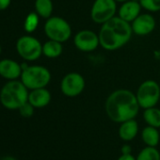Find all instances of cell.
<instances>
[{
  "label": "cell",
  "instance_id": "6da1fadb",
  "mask_svg": "<svg viewBox=\"0 0 160 160\" xmlns=\"http://www.w3.org/2000/svg\"><path fill=\"white\" fill-rule=\"evenodd\" d=\"M139 108L136 93L126 89H119L111 92L105 104L108 117L117 123L135 119Z\"/></svg>",
  "mask_w": 160,
  "mask_h": 160
},
{
  "label": "cell",
  "instance_id": "7a4b0ae2",
  "mask_svg": "<svg viewBox=\"0 0 160 160\" xmlns=\"http://www.w3.org/2000/svg\"><path fill=\"white\" fill-rule=\"evenodd\" d=\"M98 35L102 48L108 51H115L130 41L133 31L130 23L115 16L102 25Z\"/></svg>",
  "mask_w": 160,
  "mask_h": 160
},
{
  "label": "cell",
  "instance_id": "3957f363",
  "mask_svg": "<svg viewBox=\"0 0 160 160\" xmlns=\"http://www.w3.org/2000/svg\"><path fill=\"white\" fill-rule=\"evenodd\" d=\"M28 90L22 81L11 80L1 90L0 102L8 109H19L28 101Z\"/></svg>",
  "mask_w": 160,
  "mask_h": 160
},
{
  "label": "cell",
  "instance_id": "277c9868",
  "mask_svg": "<svg viewBox=\"0 0 160 160\" xmlns=\"http://www.w3.org/2000/svg\"><path fill=\"white\" fill-rule=\"evenodd\" d=\"M51 80L49 70L43 66L33 65L25 68L21 74V81L28 90L45 88Z\"/></svg>",
  "mask_w": 160,
  "mask_h": 160
},
{
  "label": "cell",
  "instance_id": "5b68a950",
  "mask_svg": "<svg viewBox=\"0 0 160 160\" xmlns=\"http://www.w3.org/2000/svg\"><path fill=\"white\" fill-rule=\"evenodd\" d=\"M136 96L141 108L155 107L160 100V86L154 80H145L138 86Z\"/></svg>",
  "mask_w": 160,
  "mask_h": 160
},
{
  "label": "cell",
  "instance_id": "8992f818",
  "mask_svg": "<svg viewBox=\"0 0 160 160\" xmlns=\"http://www.w3.org/2000/svg\"><path fill=\"white\" fill-rule=\"evenodd\" d=\"M44 32L49 40L62 43L71 38L72 28L65 19L58 16H51L44 25Z\"/></svg>",
  "mask_w": 160,
  "mask_h": 160
},
{
  "label": "cell",
  "instance_id": "52a82bcc",
  "mask_svg": "<svg viewBox=\"0 0 160 160\" xmlns=\"http://www.w3.org/2000/svg\"><path fill=\"white\" fill-rule=\"evenodd\" d=\"M117 2L115 0H94L91 10L92 20L98 25H103L115 17Z\"/></svg>",
  "mask_w": 160,
  "mask_h": 160
},
{
  "label": "cell",
  "instance_id": "ba28073f",
  "mask_svg": "<svg viewBox=\"0 0 160 160\" xmlns=\"http://www.w3.org/2000/svg\"><path fill=\"white\" fill-rule=\"evenodd\" d=\"M16 50L25 60H36L42 54V43L32 36H23L16 42Z\"/></svg>",
  "mask_w": 160,
  "mask_h": 160
},
{
  "label": "cell",
  "instance_id": "9c48e42d",
  "mask_svg": "<svg viewBox=\"0 0 160 160\" xmlns=\"http://www.w3.org/2000/svg\"><path fill=\"white\" fill-rule=\"evenodd\" d=\"M86 87L84 77L78 72H69L61 80L60 90L67 97H76L81 94Z\"/></svg>",
  "mask_w": 160,
  "mask_h": 160
},
{
  "label": "cell",
  "instance_id": "30bf717a",
  "mask_svg": "<svg viewBox=\"0 0 160 160\" xmlns=\"http://www.w3.org/2000/svg\"><path fill=\"white\" fill-rule=\"evenodd\" d=\"M74 46L81 52H92L100 45L99 35L92 30H79L73 37Z\"/></svg>",
  "mask_w": 160,
  "mask_h": 160
},
{
  "label": "cell",
  "instance_id": "8fae6325",
  "mask_svg": "<svg viewBox=\"0 0 160 160\" xmlns=\"http://www.w3.org/2000/svg\"><path fill=\"white\" fill-rule=\"evenodd\" d=\"M133 34L138 36H146L151 34L155 28V19L149 13H140L132 23Z\"/></svg>",
  "mask_w": 160,
  "mask_h": 160
},
{
  "label": "cell",
  "instance_id": "7c38bea8",
  "mask_svg": "<svg viewBox=\"0 0 160 160\" xmlns=\"http://www.w3.org/2000/svg\"><path fill=\"white\" fill-rule=\"evenodd\" d=\"M141 5L138 1L128 0L122 3V6L118 10V16L127 23H132L139 14L141 11Z\"/></svg>",
  "mask_w": 160,
  "mask_h": 160
},
{
  "label": "cell",
  "instance_id": "4fadbf2b",
  "mask_svg": "<svg viewBox=\"0 0 160 160\" xmlns=\"http://www.w3.org/2000/svg\"><path fill=\"white\" fill-rule=\"evenodd\" d=\"M23 69L21 64L12 59L0 60V75L6 79L15 80L21 77Z\"/></svg>",
  "mask_w": 160,
  "mask_h": 160
},
{
  "label": "cell",
  "instance_id": "5bb4252c",
  "mask_svg": "<svg viewBox=\"0 0 160 160\" xmlns=\"http://www.w3.org/2000/svg\"><path fill=\"white\" fill-rule=\"evenodd\" d=\"M51 101V93L45 88L32 90L28 93V102L35 108H42L49 105Z\"/></svg>",
  "mask_w": 160,
  "mask_h": 160
},
{
  "label": "cell",
  "instance_id": "9a60e30c",
  "mask_svg": "<svg viewBox=\"0 0 160 160\" xmlns=\"http://www.w3.org/2000/svg\"><path fill=\"white\" fill-rule=\"evenodd\" d=\"M138 133V123L135 119L122 122L119 127L118 134L123 141L133 140Z\"/></svg>",
  "mask_w": 160,
  "mask_h": 160
},
{
  "label": "cell",
  "instance_id": "2e32d148",
  "mask_svg": "<svg viewBox=\"0 0 160 160\" xmlns=\"http://www.w3.org/2000/svg\"><path fill=\"white\" fill-rule=\"evenodd\" d=\"M158 128L152 126H146L141 131V138L142 141L146 144V146L156 147L160 140V135L157 130Z\"/></svg>",
  "mask_w": 160,
  "mask_h": 160
},
{
  "label": "cell",
  "instance_id": "e0dca14e",
  "mask_svg": "<svg viewBox=\"0 0 160 160\" xmlns=\"http://www.w3.org/2000/svg\"><path fill=\"white\" fill-rule=\"evenodd\" d=\"M63 51L62 43L57 41L49 40L42 45V54L49 58H58Z\"/></svg>",
  "mask_w": 160,
  "mask_h": 160
},
{
  "label": "cell",
  "instance_id": "ac0fdd59",
  "mask_svg": "<svg viewBox=\"0 0 160 160\" xmlns=\"http://www.w3.org/2000/svg\"><path fill=\"white\" fill-rule=\"evenodd\" d=\"M143 119L148 125L160 128V108L152 107L144 109Z\"/></svg>",
  "mask_w": 160,
  "mask_h": 160
},
{
  "label": "cell",
  "instance_id": "d6986e66",
  "mask_svg": "<svg viewBox=\"0 0 160 160\" xmlns=\"http://www.w3.org/2000/svg\"><path fill=\"white\" fill-rule=\"evenodd\" d=\"M35 10L39 16L45 19L50 18L53 12L52 0H36Z\"/></svg>",
  "mask_w": 160,
  "mask_h": 160
},
{
  "label": "cell",
  "instance_id": "ffe728a7",
  "mask_svg": "<svg viewBox=\"0 0 160 160\" xmlns=\"http://www.w3.org/2000/svg\"><path fill=\"white\" fill-rule=\"evenodd\" d=\"M136 160H160V152L155 147L146 146L138 152Z\"/></svg>",
  "mask_w": 160,
  "mask_h": 160
},
{
  "label": "cell",
  "instance_id": "44dd1931",
  "mask_svg": "<svg viewBox=\"0 0 160 160\" xmlns=\"http://www.w3.org/2000/svg\"><path fill=\"white\" fill-rule=\"evenodd\" d=\"M39 25V15L37 12H30L25 20V30L27 32H33Z\"/></svg>",
  "mask_w": 160,
  "mask_h": 160
},
{
  "label": "cell",
  "instance_id": "7402d4cb",
  "mask_svg": "<svg viewBox=\"0 0 160 160\" xmlns=\"http://www.w3.org/2000/svg\"><path fill=\"white\" fill-rule=\"evenodd\" d=\"M141 7L150 12H157L160 11V0H140Z\"/></svg>",
  "mask_w": 160,
  "mask_h": 160
},
{
  "label": "cell",
  "instance_id": "603a6c76",
  "mask_svg": "<svg viewBox=\"0 0 160 160\" xmlns=\"http://www.w3.org/2000/svg\"><path fill=\"white\" fill-rule=\"evenodd\" d=\"M34 107L28 101L27 103H25L18 110L20 112V114L25 117V118H30L33 114H34Z\"/></svg>",
  "mask_w": 160,
  "mask_h": 160
},
{
  "label": "cell",
  "instance_id": "cb8c5ba5",
  "mask_svg": "<svg viewBox=\"0 0 160 160\" xmlns=\"http://www.w3.org/2000/svg\"><path fill=\"white\" fill-rule=\"evenodd\" d=\"M11 1L12 0H0V11L6 10L10 6Z\"/></svg>",
  "mask_w": 160,
  "mask_h": 160
},
{
  "label": "cell",
  "instance_id": "d4e9b609",
  "mask_svg": "<svg viewBox=\"0 0 160 160\" xmlns=\"http://www.w3.org/2000/svg\"><path fill=\"white\" fill-rule=\"evenodd\" d=\"M122 154H130L131 152H132V149H131V146L128 145V144H124L122 147Z\"/></svg>",
  "mask_w": 160,
  "mask_h": 160
},
{
  "label": "cell",
  "instance_id": "484cf974",
  "mask_svg": "<svg viewBox=\"0 0 160 160\" xmlns=\"http://www.w3.org/2000/svg\"><path fill=\"white\" fill-rule=\"evenodd\" d=\"M117 160H136V157H134L132 155V153H130V154H122Z\"/></svg>",
  "mask_w": 160,
  "mask_h": 160
},
{
  "label": "cell",
  "instance_id": "4316f807",
  "mask_svg": "<svg viewBox=\"0 0 160 160\" xmlns=\"http://www.w3.org/2000/svg\"><path fill=\"white\" fill-rule=\"evenodd\" d=\"M1 160H16L14 157H12V156H10V155H8V156H5V157H3Z\"/></svg>",
  "mask_w": 160,
  "mask_h": 160
},
{
  "label": "cell",
  "instance_id": "83f0119b",
  "mask_svg": "<svg viewBox=\"0 0 160 160\" xmlns=\"http://www.w3.org/2000/svg\"><path fill=\"white\" fill-rule=\"evenodd\" d=\"M116 2H120V3H123V2H126L128 0H115Z\"/></svg>",
  "mask_w": 160,
  "mask_h": 160
},
{
  "label": "cell",
  "instance_id": "f1b7e54d",
  "mask_svg": "<svg viewBox=\"0 0 160 160\" xmlns=\"http://www.w3.org/2000/svg\"><path fill=\"white\" fill-rule=\"evenodd\" d=\"M133 1H138V2H139V1H140V0H133Z\"/></svg>",
  "mask_w": 160,
  "mask_h": 160
},
{
  "label": "cell",
  "instance_id": "f546056e",
  "mask_svg": "<svg viewBox=\"0 0 160 160\" xmlns=\"http://www.w3.org/2000/svg\"><path fill=\"white\" fill-rule=\"evenodd\" d=\"M0 53H1V46H0Z\"/></svg>",
  "mask_w": 160,
  "mask_h": 160
}]
</instances>
